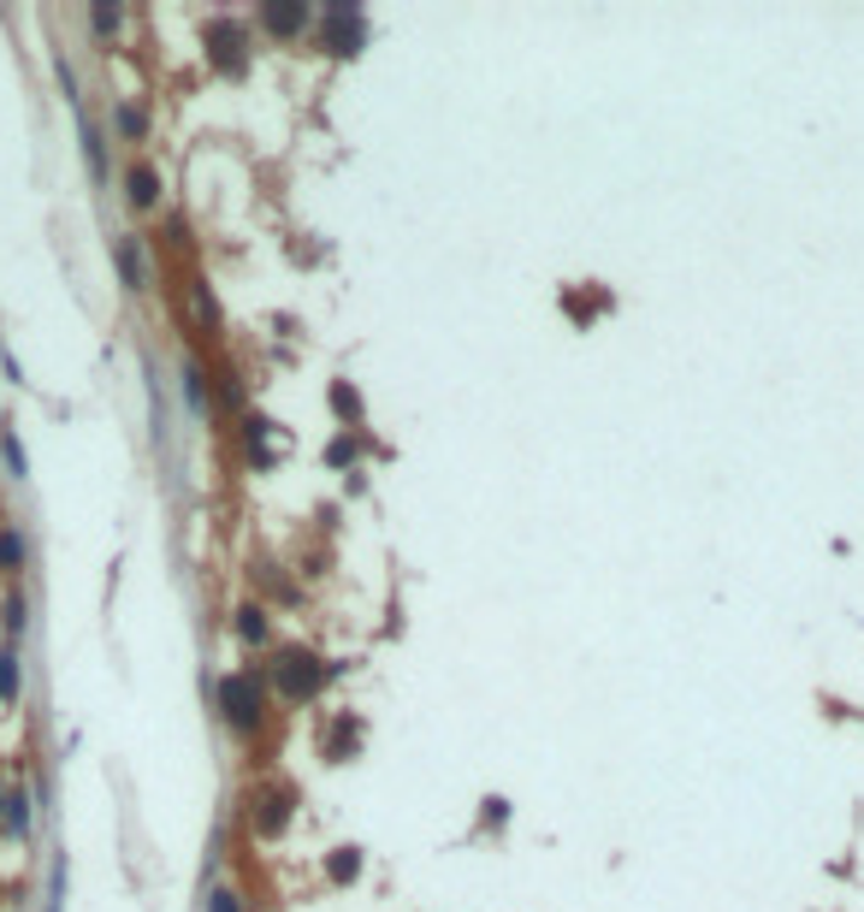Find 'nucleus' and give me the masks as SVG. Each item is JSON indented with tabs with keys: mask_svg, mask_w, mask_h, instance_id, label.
Wrapping results in <instances>:
<instances>
[{
	"mask_svg": "<svg viewBox=\"0 0 864 912\" xmlns=\"http://www.w3.org/2000/svg\"><path fill=\"white\" fill-rule=\"evenodd\" d=\"M261 676H267V687H272V699H279V705H315V699H326V687L343 676V664L326 658V652L308 646V641H279L267 652Z\"/></svg>",
	"mask_w": 864,
	"mask_h": 912,
	"instance_id": "obj_1",
	"label": "nucleus"
},
{
	"mask_svg": "<svg viewBox=\"0 0 864 912\" xmlns=\"http://www.w3.org/2000/svg\"><path fill=\"white\" fill-rule=\"evenodd\" d=\"M214 711L232 729V741H244V747L261 741V735L272 729V687L261 676V664L226 669V676L214 682Z\"/></svg>",
	"mask_w": 864,
	"mask_h": 912,
	"instance_id": "obj_2",
	"label": "nucleus"
},
{
	"mask_svg": "<svg viewBox=\"0 0 864 912\" xmlns=\"http://www.w3.org/2000/svg\"><path fill=\"white\" fill-rule=\"evenodd\" d=\"M196 37H202V60H207L214 78L244 83L255 72V24L249 19H237V12H207Z\"/></svg>",
	"mask_w": 864,
	"mask_h": 912,
	"instance_id": "obj_3",
	"label": "nucleus"
},
{
	"mask_svg": "<svg viewBox=\"0 0 864 912\" xmlns=\"http://www.w3.org/2000/svg\"><path fill=\"white\" fill-rule=\"evenodd\" d=\"M368 7L361 0H326V7H315V30H308V42L320 48L326 60H361L368 54Z\"/></svg>",
	"mask_w": 864,
	"mask_h": 912,
	"instance_id": "obj_4",
	"label": "nucleus"
},
{
	"mask_svg": "<svg viewBox=\"0 0 864 912\" xmlns=\"http://www.w3.org/2000/svg\"><path fill=\"white\" fill-rule=\"evenodd\" d=\"M297 782L290 777H255L244 788V823H249V836L255 841H285L290 836V823H297Z\"/></svg>",
	"mask_w": 864,
	"mask_h": 912,
	"instance_id": "obj_5",
	"label": "nucleus"
},
{
	"mask_svg": "<svg viewBox=\"0 0 864 912\" xmlns=\"http://www.w3.org/2000/svg\"><path fill=\"white\" fill-rule=\"evenodd\" d=\"M237 444H244V462L255 474H272L285 457V427L272 416H261V409H244V416H237Z\"/></svg>",
	"mask_w": 864,
	"mask_h": 912,
	"instance_id": "obj_6",
	"label": "nucleus"
},
{
	"mask_svg": "<svg viewBox=\"0 0 864 912\" xmlns=\"http://www.w3.org/2000/svg\"><path fill=\"white\" fill-rule=\"evenodd\" d=\"M308 30H315V7L308 0H261L255 7V37H267V42H308Z\"/></svg>",
	"mask_w": 864,
	"mask_h": 912,
	"instance_id": "obj_7",
	"label": "nucleus"
},
{
	"mask_svg": "<svg viewBox=\"0 0 864 912\" xmlns=\"http://www.w3.org/2000/svg\"><path fill=\"white\" fill-rule=\"evenodd\" d=\"M119 196H125V208H131L136 219L161 214V208H166V178H161V166H154L148 154H131V161H125V178H119Z\"/></svg>",
	"mask_w": 864,
	"mask_h": 912,
	"instance_id": "obj_8",
	"label": "nucleus"
},
{
	"mask_svg": "<svg viewBox=\"0 0 864 912\" xmlns=\"http://www.w3.org/2000/svg\"><path fill=\"white\" fill-rule=\"evenodd\" d=\"M361 741H368V723H361V711H332L320 729V759L326 765H350L361 759Z\"/></svg>",
	"mask_w": 864,
	"mask_h": 912,
	"instance_id": "obj_9",
	"label": "nucleus"
},
{
	"mask_svg": "<svg viewBox=\"0 0 864 912\" xmlns=\"http://www.w3.org/2000/svg\"><path fill=\"white\" fill-rule=\"evenodd\" d=\"M113 267H119V285H125V297H143V290L154 285L148 244H143L136 232H119V237H113Z\"/></svg>",
	"mask_w": 864,
	"mask_h": 912,
	"instance_id": "obj_10",
	"label": "nucleus"
},
{
	"mask_svg": "<svg viewBox=\"0 0 864 912\" xmlns=\"http://www.w3.org/2000/svg\"><path fill=\"white\" fill-rule=\"evenodd\" d=\"M232 641L244 652H272V611L261 598H244V605L232 611Z\"/></svg>",
	"mask_w": 864,
	"mask_h": 912,
	"instance_id": "obj_11",
	"label": "nucleus"
},
{
	"mask_svg": "<svg viewBox=\"0 0 864 912\" xmlns=\"http://www.w3.org/2000/svg\"><path fill=\"white\" fill-rule=\"evenodd\" d=\"M178 391H184V409L196 421H214V373L202 368V356H184L178 361Z\"/></svg>",
	"mask_w": 864,
	"mask_h": 912,
	"instance_id": "obj_12",
	"label": "nucleus"
},
{
	"mask_svg": "<svg viewBox=\"0 0 864 912\" xmlns=\"http://www.w3.org/2000/svg\"><path fill=\"white\" fill-rule=\"evenodd\" d=\"M326 409H332V421L343 427V433H361V427H368V398H361L356 380H332V386H326Z\"/></svg>",
	"mask_w": 864,
	"mask_h": 912,
	"instance_id": "obj_13",
	"label": "nucleus"
},
{
	"mask_svg": "<svg viewBox=\"0 0 864 912\" xmlns=\"http://www.w3.org/2000/svg\"><path fill=\"white\" fill-rule=\"evenodd\" d=\"M373 451V439H368V427H361V433H343V427H332V439H326V469L332 474H356L361 469V457Z\"/></svg>",
	"mask_w": 864,
	"mask_h": 912,
	"instance_id": "obj_14",
	"label": "nucleus"
},
{
	"mask_svg": "<svg viewBox=\"0 0 864 912\" xmlns=\"http://www.w3.org/2000/svg\"><path fill=\"white\" fill-rule=\"evenodd\" d=\"M30 823H37V795L24 782H7V806H0V836L7 841H24Z\"/></svg>",
	"mask_w": 864,
	"mask_h": 912,
	"instance_id": "obj_15",
	"label": "nucleus"
},
{
	"mask_svg": "<svg viewBox=\"0 0 864 912\" xmlns=\"http://www.w3.org/2000/svg\"><path fill=\"white\" fill-rule=\"evenodd\" d=\"M320 871H326V883H332V889H356L361 871H368V853H361L356 841H338V848H326Z\"/></svg>",
	"mask_w": 864,
	"mask_h": 912,
	"instance_id": "obj_16",
	"label": "nucleus"
},
{
	"mask_svg": "<svg viewBox=\"0 0 864 912\" xmlns=\"http://www.w3.org/2000/svg\"><path fill=\"white\" fill-rule=\"evenodd\" d=\"M148 131H154V113H148V101H136V95H119L113 101V136L119 143H148Z\"/></svg>",
	"mask_w": 864,
	"mask_h": 912,
	"instance_id": "obj_17",
	"label": "nucleus"
},
{
	"mask_svg": "<svg viewBox=\"0 0 864 912\" xmlns=\"http://www.w3.org/2000/svg\"><path fill=\"white\" fill-rule=\"evenodd\" d=\"M249 581L261 587V605H267V611H272V605H297V598H302V587L285 575V563H267V557H261V563L249 570Z\"/></svg>",
	"mask_w": 864,
	"mask_h": 912,
	"instance_id": "obj_18",
	"label": "nucleus"
},
{
	"mask_svg": "<svg viewBox=\"0 0 864 912\" xmlns=\"http://www.w3.org/2000/svg\"><path fill=\"white\" fill-rule=\"evenodd\" d=\"M78 136H83V161H90V178L107 184V178H113V166H107V136H101V125L83 113V101H78Z\"/></svg>",
	"mask_w": 864,
	"mask_h": 912,
	"instance_id": "obj_19",
	"label": "nucleus"
},
{
	"mask_svg": "<svg viewBox=\"0 0 864 912\" xmlns=\"http://www.w3.org/2000/svg\"><path fill=\"white\" fill-rule=\"evenodd\" d=\"M189 315H196L202 332H219V326H226V315H219V297H214V285H207L202 273H189Z\"/></svg>",
	"mask_w": 864,
	"mask_h": 912,
	"instance_id": "obj_20",
	"label": "nucleus"
},
{
	"mask_svg": "<svg viewBox=\"0 0 864 912\" xmlns=\"http://www.w3.org/2000/svg\"><path fill=\"white\" fill-rule=\"evenodd\" d=\"M24 563H30L24 533L12 527V522H0V575H24Z\"/></svg>",
	"mask_w": 864,
	"mask_h": 912,
	"instance_id": "obj_21",
	"label": "nucleus"
},
{
	"mask_svg": "<svg viewBox=\"0 0 864 912\" xmlns=\"http://www.w3.org/2000/svg\"><path fill=\"white\" fill-rule=\"evenodd\" d=\"M24 694V664H19V646H0V705H12Z\"/></svg>",
	"mask_w": 864,
	"mask_h": 912,
	"instance_id": "obj_22",
	"label": "nucleus"
},
{
	"mask_svg": "<svg viewBox=\"0 0 864 912\" xmlns=\"http://www.w3.org/2000/svg\"><path fill=\"white\" fill-rule=\"evenodd\" d=\"M125 19H131V12H125V7H107V0H101V7H90V12H83V24H90V30H95L101 42H113L119 30H125Z\"/></svg>",
	"mask_w": 864,
	"mask_h": 912,
	"instance_id": "obj_23",
	"label": "nucleus"
},
{
	"mask_svg": "<svg viewBox=\"0 0 864 912\" xmlns=\"http://www.w3.org/2000/svg\"><path fill=\"white\" fill-rule=\"evenodd\" d=\"M0 623H7L12 641L24 634V623H30V598H24V587H7V598H0Z\"/></svg>",
	"mask_w": 864,
	"mask_h": 912,
	"instance_id": "obj_24",
	"label": "nucleus"
},
{
	"mask_svg": "<svg viewBox=\"0 0 864 912\" xmlns=\"http://www.w3.org/2000/svg\"><path fill=\"white\" fill-rule=\"evenodd\" d=\"M161 244H166V249H178V255L196 249V232H189V219H184V214H166V219H161Z\"/></svg>",
	"mask_w": 864,
	"mask_h": 912,
	"instance_id": "obj_25",
	"label": "nucleus"
},
{
	"mask_svg": "<svg viewBox=\"0 0 864 912\" xmlns=\"http://www.w3.org/2000/svg\"><path fill=\"white\" fill-rule=\"evenodd\" d=\"M0 462H7L12 480L30 474V457H24V444H19V433H12V427H0Z\"/></svg>",
	"mask_w": 864,
	"mask_h": 912,
	"instance_id": "obj_26",
	"label": "nucleus"
},
{
	"mask_svg": "<svg viewBox=\"0 0 864 912\" xmlns=\"http://www.w3.org/2000/svg\"><path fill=\"white\" fill-rule=\"evenodd\" d=\"M202 912H249V901H244V889H237V883H214V889H207V901H202Z\"/></svg>",
	"mask_w": 864,
	"mask_h": 912,
	"instance_id": "obj_27",
	"label": "nucleus"
},
{
	"mask_svg": "<svg viewBox=\"0 0 864 912\" xmlns=\"http://www.w3.org/2000/svg\"><path fill=\"white\" fill-rule=\"evenodd\" d=\"M480 830H486V836H504V830H510V800H504V795H486V800H480Z\"/></svg>",
	"mask_w": 864,
	"mask_h": 912,
	"instance_id": "obj_28",
	"label": "nucleus"
},
{
	"mask_svg": "<svg viewBox=\"0 0 864 912\" xmlns=\"http://www.w3.org/2000/svg\"><path fill=\"white\" fill-rule=\"evenodd\" d=\"M343 492L361 498V492H368V474H361V469H356V474H343Z\"/></svg>",
	"mask_w": 864,
	"mask_h": 912,
	"instance_id": "obj_29",
	"label": "nucleus"
},
{
	"mask_svg": "<svg viewBox=\"0 0 864 912\" xmlns=\"http://www.w3.org/2000/svg\"><path fill=\"white\" fill-rule=\"evenodd\" d=\"M0 806H7V777H0Z\"/></svg>",
	"mask_w": 864,
	"mask_h": 912,
	"instance_id": "obj_30",
	"label": "nucleus"
}]
</instances>
